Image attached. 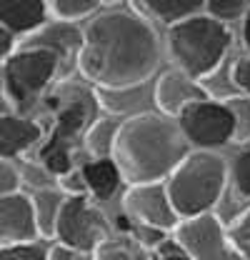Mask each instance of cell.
Here are the masks:
<instances>
[{
  "label": "cell",
  "instance_id": "cell-10",
  "mask_svg": "<svg viewBox=\"0 0 250 260\" xmlns=\"http://www.w3.org/2000/svg\"><path fill=\"white\" fill-rule=\"evenodd\" d=\"M123 210L138 225H150L158 230H173L180 223L178 213L173 210L165 183H140L130 185L123 195Z\"/></svg>",
  "mask_w": 250,
  "mask_h": 260
},
{
  "label": "cell",
  "instance_id": "cell-30",
  "mask_svg": "<svg viewBox=\"0 0 250 260\" xmlns=\"http://www.w3.org/2000/svg\"><path fill=\"white\" fill-rule=\"evenodd\" d=\"M48 260H95V253H83V250H73V248H65V245H55L50 248Z\"/></svg>",
  "mask_w": 250,
  "mask_h": 260
},
{
  "label": "cell",
  "instance_id": "cell-16",
  "mask_svg": "<svg viewBox=\"0 0 250 260\" xmlns=\"http://www.w3.org/2000/svg\"><path fill=\"white\" fill-rule=\"evenodd\" d=\"M83 180H85V188L88 193H93L95 198H110V195L118 190V185L123 183L120 178V170L113 158H95L88 160L83 168Z\"/></svg>",
  "mask_w": 250,
  "mask_h": 260
},
{
  "label": "cell",
  "instance_id": "cell-1",
  "mask_svg": "<svg viewBox=\"0 0 250 260\" xmlns=\"http://www.w3.org/2000/svg\"><path fill=\"white\" fill-rule=\"evenodd\" d=\"M160 63L155 28L130 10H105L83 30L78 70L98 90L140 88Z\"/></svg>",
  "mask_w": 250,
  "mask_h": 260
},
{
  "label": "cell",
  "instance_id": "cell-5",
  "mask_svg": "<svg viewBox=\"0 0 250 260\" xmlns=\"http://www.w3.org/2000/svg\"><path fill=\"white\" fill-rule=\"evenodd\" d=\"M63 65L48 48L23 45L3 60V93L18 115H28L38 100H43Z\"/></svg>",
  "mask_w": 250,
  "mask_h": 260
},
{
  "label": "cell",
  "instance_id": "cell-4",
  "mask_svg": "<svg viewBox=\"0 0 250 260\" xmlns=\"http://www.w3.org/2000/svg\"><path fill=\"white\" fill-rule=\"evenodd\" d=\"M233 45V32L210 15H193L168 28V50L175 68L193 80L210 78Z\"/></svg>",
  "mask_w": 250,
  "mask_h": 260
},
{
  "label": "cell",
  "instance_id": "cell-17",
  "mask_svg": "<svg viewBox=\"0 0 250 260\" xmlns=\"http://www.w3.org/2000/svg\"><path fill=\"white\" fill-rule=\"evenodd\" d=\"M138 3L150 18L165 23L168 28L185 18L200 15V10L205 8V0H138Z\"/></svg>",
  "mask_w": 250,
  "mask_h": 260
},
{
  "label": "cell",
  "instance_id": "cell-28",
  "mask_svg": "<svg viewBox=\"0 0 250 260\" xmlns=\"http://www.w3.org/2000/svg\"><path fill=\"white\" fill-rule=\"evenodd\" d=\"M60 188L65 193L70 195H85L88 193V188H85V180H83V173L80 170H68L65 175H60Z\"/></svg>",
  "mask_w": 250,
  "mask_h": 260
},
{
  "label": "cell",
  "instance_id": "cell-18",
  "mask_svg": "<svg viewBox=\"0 0 250 260\" xmlns=\"http://www.w3.org/2000/svg\"><path fill=\"white\" fill-rule=\"evenodd\" d=\"M118 130H120V120H115V118H103V120H95V123L88 125L83 145H85V150H88V155L93 160L113 155V145H115Z\"/></svg>",
  "mask_w": 250,
  "mask_h": 260
},
{
  "label": "cell",
  "instance_id": "cell-32",
  "mask_svg": "<svg viewBox=\"0 0 250 260\" xmlns=\"http://www.w3.org/2000/svg\"><path fill=\"white\" fill-rule=\"evenodd\" d=\"M13 50H15V35H10V32L0 25V65H3V60H5Z\"/></svg>",
  "mask_w": 250,
  "mask_h": 260
},
{
  "label": "cell",
  "instance_id": "cell-15",
  "mask_svg": "<svg viewBox=\"0 0 250 260\" xmlns=\"http://www.w3.org/2000/svg\"><path fill=\"white\" fill-rule=\"evenodd\" d=\"M45 23V0H0V25L10 35H30Z\"/></svg>",
  "mask_w": 250,
  "mask_h": 260
},
{
  "label": "cell",
  "instance_id": "cell-29",
  "mask_svg": "<svg viewBox=\"0 0 250 260\" xmlns=\"http://www.w3.org/2000/svg\"><path fill=\"white\" fill-rule=\"evenodd\" d=\"M233 83L250 98V55L240 58L238 63L233 65Z\"/></svg>",
  "mask_w": 250,
  "mask_h": 260
},
{
  "label": "cell",
  "instance_id": "cell-14",
  "mask_svg": "<svg viewBox=\"0 0 250 260\" xmlns=\"http://www.w3.org/2000/svg\"><path fill=\"white\" fill-rule=\"evenodd\" d=\"M43 140V128L18 113H0V160L25 155Z\"/></svg>",
  "mask_w": 250,
  "mask_h": 260
},
{
  "label": "cell",
  "instance_id": "cell-23",
  "mask_svg": "<svg viewBox=\"0 0 250 260\" xmlns=\"http://www.w3.org/2000/svg\"><path fill=\"white\" fill-rule=\"evenodd\" d=\"M205 8H208L210 18L225 23V20H235V18L245 15L248 0H205Z\"/></svg>",
  "mask_w": 250,
  "mask_h": 260
},
{
  "label": "cell",
  "instance_id": "cell-33",
  "mask_svg": "<svg viewBox=\"0 0 250 260\" xmlns=\"http://www.w3.org/2000/svg\"><path fill=\"white\" fill-rule=\"evenodd\" d=\"M158 260H190V258L173 243V245H160V255H158Z\"/></svg>",
  "mask_w": 250,
  "mask_h": 260
},
{
  "label": "cell",
  "instance_id": "cell-31",
  "mask_svg": "<svg viewBox=\"0 0 250 260\" xmlns=\"http://www.w3.org/2000/svg\"><path fill=\"white\" fill-rule=\"evenodd\" d=\"M135 233H138L140 243L148 245V248H160L163 240H165V230H158V228H150V225H138Z\"/></svg>",
  "mask_w": 250,
  "mask_h": 260
},
{
  "label": "cell",
  "instance_id": "cell-13",
  "mask_svg": "<svg viewBox=\"0 0 250 260\" xmlns=\"http://www.w3.org/2000/svg\"><path fill=\"white\" fill-rule=\"evenodd\" d=\"M25 45L48 48L50 53H55L63 65V73H65L70 63H78V53L83 45V30L70 20H50V23L40 25L35 32H30Z\"/></svg>",
  "mask_w": 250,
  "mask_h": 260
},
{
  "label": "cell",
  "instance_id": "cell-11",
  "mask_svg": "<svg viewBox=\"0 0 250 260\" xmlns=\"http://www.w3.org/2000/svg\"><path fill=\"white\" fill-rule=\"evenodd\" d=\"M38 225L30 198L20 190L0 198V250L20 243H35Z\"/></svg>",
  "mask_w": 250,
  "mask_h": 260
},
{
  "label": "cell",
  "instance_id": "cell-26",
  "mask_svg": "<svg viewBox=\"0 0 250 260\" xmlns=\"http://www.w3.org/2000/svg\"><path fill=\"white\" fill-rule=\"evenodd\" d=\"M233 180H235L238 193L250 198V148L243 150L233 162Z\"/></svg>",
  "mask_w": 250,
  "mask_h": 260
},
{
  "label": "cell",
  "instance_id": "cell-20",
  "mask_svg": "<svg viewBox=\"0 0 250 260\" xmlns=\"http://www.w3.org/2000/svg\"><path fill=\"white\" fill-rule=\"evenodd\" d=\"M45 5H48V13L73 23V20L88 18L90 13H95L103 5V0H45Z\"/></svg>",
  "mask_w": 250,
  "mask_h": 260
},
{
  "label": "cell",
  "instance_id": "cell-12",
  "mask_svg": "<svg viewBox=\"0 0 250 260\" xmlns=\"http://www.w3.org/2000/svg\"><path fill=\"white\" fill-rule=\"evenodd\" d=\"M155 105L160 110V115H168V118H178V113L188 108L190 103L195 100H205L208 98V90L193 80L190 75H185L183 70L178 68H170L165 70L155 83Z\"/></svg>",
  "mask_w": 250,
  "mask_h": 260
},
{
  "label": "cell",
  "instance_id": "cell-21",
  "mask_svg": "<svg viewBox=\"0 0 250 260\" xmlns=\"http://www.w3.org/2000/svg\"><path fill=\"white\" fill-rule=\"evenodd\" d=\"M228 110L233 115L235 133H233V143H250V98L248 95H235L228 98Z\"/></svg>",
  "mask_w": 250,
  "mask_h": 260
},
{
  "label": "cell",
  "instance_id": "cell-27",
  "mask_svg": "<svg viewBox=\"0 0 250 260\" xmlns=\"http://www.w3.org/2000/svg\"><path fill=\"white\" fill-rule=\"evenodd\" d=\"M20 190V173L10 160H0V198Z\"/></svg>",
  "mask_w": 250,
  "mask_h": 260
},
{
  "label": "cell",
  "instance_id": "cell-3",
  "mask_svg": "<svg viewBox=\"0 0 250 260\" xmlns=\"http://www.w3.org/2000/svg\"><path fill=\"white\" fill-rule=\"evenodd\" d=\"M228 183V162L213 150H193L168 175L165 190L180 220L210 213Z\"/></svg>",
  "mask_w": 250,
  "mask_h": 260
},
{
  "label": "cell",
  "instance_id": "cell-22",
  "mask_svg": "<svg viewBox=\"0 0 250 260\" xmlns=\"http://www.w3.org/2000/svg\"><path fill=\"white\" fill-rule=\"evenodd\" d=\"M40 162L48 173L53 175H65L68 170H73V150L68 148H50V145H40Z\"/></svg>",
  "mask_w": 250,
  "mask_h": 260
},
{
  "label": "cell",
  "instance_id": "cell-25",
  "mask_svg": "<svg viewBox=\"0 0 250 260\" xmlns=\"http://www.w3.org/2000/svg\"><path fill=\"white\" fill-rule=\"evenodd\" d=\"M0 260H48V253L38 243H20L0 250Z\"/></svg>",
  "mask_w": 250,
  "mask_h": 260
},
{
  "label": "cell",
  "instance_id": "cell-9",
  "mask_svg": "<svg viewBox=\"0 0 250 260\" xmlns=\"http://www.w3.org/2000/svg\"><path fill=\"white\" fill-rule=\"evenodd\" d=\"M48 105L55 108V123L43 145L50 148H68L73 150V140H78L95 118V95L80 88H68L53 98H48Z\"/></svg>",
  "mask_w": 250,
  "mask_h": 260
},
{
  "label": "cell",
  "instance_id": "cell-24",
  "mask_svg": "<svg viewBox=\"0 0 250 260\" xmlns=\"http://www.w3.org/2000/svg\"><path fill=\"white\" fill-rule=\"evenodd\" d=\"M228 238L233 243V248L240 253V258H250V210H245L233 228L228 230Z\"/></svg>",
  "mask_w": 250,
  "mask_h": 260
},
{
  "label": "cell",
  "instance_id": "cell-34",
  "mask_svg": "<svg viewBox=\"0 0 250 260\" xmlns=\"http://www.w3.org/2000/svg\"><path fill=\"white\" fill-rule=\"evenodd\" d=\"M243 45L250 53V8L245 10V18H243Z\"/></svg>",
  "mask_w": 250,
  "mask_h": 260
},
{
  "label": "cell",
  "instance_id": "cell-7",
  "mask_svg": "<svg viewBox=\"0 0 250 260\" xmlns=\"http://www.w3.org/2000/svg\"><path fill=\"white\" fill-rule=\"evenodd\" d=\"M175 123L188 145H195L198 150H215L225 143H233L235 123L225 103H215L210 98L195 100L178 113Z\"/></svg>",
  "mask_w": 250,
  "mask_h": 260
},
{
  "label": "cell",
  "instance_id": "cell-19",
  "mask_svg": "<svg viewBox=\"0 0 250 260\" xmlns=\"http://www.w3.org/2000/svg\"><path fill=\"white\" fill-rule=\"evenodd\" d=\"M63 200H65V198H63L58 190H50V188H43V190H38V193L30 198L35 225H38V235L53 238V233H55V220H58Z\"/></svg>",
  "mask_w": 250,
  "mask_h": 260
},
{
  "label": "cell",
  "instance_id": "cell-6",
  "mask_svg": "<svg viewBox=\"0 0 250 260\" xmlns=\"http://www.w3.org/2000/svg\"><path fill=\"white\" fill-rule=\"evenodd\" d=\"M105 233H108L105 215L85 195H70L63 200L53 233V238L60 245L83 253H95L103 245Z\"/></svg>",
  "mask_w": 250,
  "mask_h": 260
},
{
  "label": "cell",
  "instance_id": "cell-8",
  "mask_svg": "<svg viewBox=\"0 0 250 260\" xmlns=\"http://www.w3.org/2000/svg\"><path fill=\"white\" fill-rule=\"evenodd\" d=\"M175 245L190 260H243L233 248L228 230L213 213L185 218L175 225Z\"/></svg>",
  "mask_w": 250,
  "mask_h": 260
},
{
  "label": "cell",
  "instance_id": "cell-2",
  "mask_svg": "<svg viewBox=\"0 0 250 260\" xmlns=\"http://www.w3.org/2000/svg\"><path fill=\"white\" fill-rule=\"evenodd\" d=\"M190 153L175 118L160 113H138L120 123L113 145V160L128 185L160 183Z\"/></svg>",
  "mask_w": 250,
  "mask_h": 260
}]
</instances>
